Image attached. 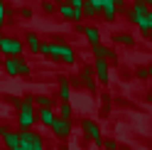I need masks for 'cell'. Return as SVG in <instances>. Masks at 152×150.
<instances>
[{"instance_id": "obj_4", "label": "cell", "mask_w": 152, "mask_h": 150, "mask_svg": "<svg viewBox=\"0 0 152 150\" xmlns=\"http://www.w3.org/2000/svg\"><path fill=\"white\" fill-rule=\"evenodd\" d=\"M0 52L5 54V57H20L22 54V42L15 40V37H0Z\"/></svg>"}, {"instance_id": "obj_5", "label": "cell", "mask_w": 152, "mask_h": 150, "mask_svg": "<svg viewBox=\"0 0 152 150\" xmlns=\"http://www.w3.org/2000/svg\"><path fill=\"white\" fill-rule=\"evenodd\" d=\"M49 128H52L54 138H69V135H71V121H66V118H59V116H56L54 123H52Z\"/></svg>"}, {"instance_id": "obj_24", "label": "cell", "mask_w": 152, "mask_h": 150, "mask_svg": "<svg viewBox=\"0 0 152 150\" xmlns=\"http://www.w3.org/2000/svg\"><path fill=\"white\" fill-rule=\"evenodd\" d=\"M7 15H10V7H5L3 3H0V25H3L7 20Z\"/></svg>"}, {"instance_id": "obj_13", "label": "cell", "mask_w": 152, "mask_h": 150, "mask_svg": "<svg viewBox=\"0 0 152 150\" xmlns=\"http://www.w3.org/2000/svg\"><path fill=\"white\" fill-rule=\"evenodd\" d=\"M93 54H96V59H115V52H113V49H108V47H103L101 42L98 44H93Z\"/></svg>"}, {"instance_id": "obj_8", "label": "cell", "mask_w": 152, "mask_h": 150, "mask_svg": "<svg viewBox=\"0 0 152 150\" xmlns=\"http://www.w3.org/2000/svg\"><path fill=\"white\" fill-rule=\"evenodd\" d=\"M93 76H96V81H101V84H108V62L106 59H96L93 62Z\"/></svg>"}, {"instance_id": "obj_31", "label": "cell", "mask_w": 152, "mask_h": 150, "mask_svg": "<svg viewBox=\"0 0 152 150\" xmlns=\"http://www.w3.org/2000/svg\"><path fill=\"white\" fill-rule=\"evenodd\" d=\"M88 3H91V5H93V7H96V10L101 12V3H103V0H88Z\"/></svg>"}, {"instance_id": "obj_28", "label": "cell", "mask_w": 152, "mask_h": 150, "mask_svg": "<svg viewBox=\"0 0 152 150\" xmlns=\"http://www.w3.org/2000/svg\"><path fill=\"white\" fill-rule=\"evenodd\" d=\"M135 76H137V79H147V76H150V71H147V69H137V71H135Z\"/></svg>"}, {"instance_id": "obj_15", "label": "cell", "mask_w": 152, "mask_h": 150, "mask_svg": "<svg viewBox=\"0 0 152 150\" xmlns=\"http://www.w3.org/2000/svg\"><path fill=\"white\" fill-rule=\"evenodd\" d=\"M59 12L66 17V20H74V22H79L81 17H83V15H81V10H74L71 5H59Z\"/></svg>"}, {"instance_id": "obj_12", "label": "cell", "mask_w": 152, "mask_h": 150, "mask_svg": "<svg viewBox=\"0 0 152 150\" xmlns=\"http://www.w3.org/2000/svg\"><path fill=\"white\" fill-rule=\"evenodd\" d=\"M59 101H71V81L66 76L59 79Z\"/></svg>"}, {"instance_id": "obj_6", "label": "cell", "mask_w": 152, "mask_h": 150, "mask_svg": "<svg viewBox=\"0 0 152 150\" xmlns=\"http://www.w3.org/2000/svg\"><path fill=\"white\" fill-rule=\"evenodd\" d=\"M81 128H83V133H86V135H88L96 145H101V143H103V138H101V128H98V123H96V121L83 118V121H81Z\"/></svg>"}, {"instance_id": "obj_21", "label": "cell", "mask_w": 152, "mask_h": 150, "mask_svg": "<svg viewBox=\"0 0 152 150\" xmlns=\"http://www.w3.org/2000/svg\"><path fill=\"white\" fill-rule=\"evenodd\" d=\"M115 42L125 44V47H132V44H135V40H132V37H130L128 32H118V35H115Z\"/></svg>"}, {"instance_id": "obj_2", "label": "cell", "mask_w": 152, "mask_h": 150, "mask_svg": "<svg viewBox=\"0 0 152 150\" xmlns=\"http://www.w3.org/2000/svg\"><path fill=\"white\" fill-rule=\"evenodd\" d=\"M34 123H37L34 99H32V96H22L20 108H17V126H20V130H32Z\"/></svg>"}, {"instance_id": "obj_19", "label": "cell", "mask_w": 152, "mask_h": 150, "mask_svg": "<svg viewBox=\"0 0 152 150\" xmlns=\"http://www.w3.org/2000/svg\"><path fill=\"white\" fill-rule=\"evenodd\" d=\"M71 104L69 101H61V106H59V118H66V121H71Z\"/></svg>"}, {"instance_id": "obj_11", "label": "cell", "mask_w": 152, "mask_h": 150, "mask_svg": "<svg viewBox=\"0 0 152 150\" xmlns=\"http://www.w3.org/2000/svg\"><path fill=\"white\" fill-rule=\"evenodd\" d=\"M147 12H150V10H147L145 3H135V5L128 10V17H130L132 22H137V20H142V17H147Z\"/></svg>"}, {"instance_id": "obj_16", "label": "cell", "mask_w": 152, "mask_h": 150, "mask_svg": "<svg viewBox=\"0 0 152 150\" xmlns=\"http://www.w3.org/2000/svg\"><path fill=\"white\" fill-rule=\"evenodd\" d=\"M101 10H103V17L110 22V20H115V3L113 0H103L101 3Z\"/></svg>"}, {"instance_id": "obj_33", "label": "cell", "mask_w": 152, "mask_h": 150, "mask_svg": "<svg viewBox=\"0 0 152 150\" xmlns=\"http://www.w3.org/2000/svg\"><path fill=\"white\" fill-rule=\"evenodd\" d=\"M147 22H150V25H152V12H147Z\"/></svg>"}, {"instance_id": "obj_30", "label": "cell", "mask_w": 152, "mask_h": 150, "mask_svg": "<svg viewBox=\"0 0 152 150\" xmlns=\"http://www.w3.org/2000/svg\"><path fill=\"white\" fill-rule=\"evenodd\" d=\"M108 111H110V99L103 96V113H108Z\"/></svg>"}, {"instance_id": "obj_18", "label": "cell", "mask_w": 152, "mask_h": 150, "mask_svg": "<svg viewBox=\"0 0 152 150\" xmlns=\"http://www.w3.org/2000/svg\"><path fill=\"white\" fill-rule=\"evenodd\" d=\"M27 47H30V52L39 54V47H42V42H39V37H37L34 32H30V35H27Z\"/></svg>"}, {"instance_id": "obj_26", "label": "cell", "mask_w": 152, "mask_h": 150, "mask_svg": "<svg viewBox=\"0 0 152 150\" xmlns=\"http://www.w3.org/2000/svg\"><path fill=\"white\" fill-rule=\"evenodd\" d=\"M20 74H22V76H27V74H30V64H27L25 59H20Z\"/></svg>"}, {"instance_id": "obj_27", "label": "cell", "mask_w": 152, "mask_h": 150, "mask_svg": "<svg viewBox=\"0 0 152 150\" xmlns=\"http://www.w3.org/2000/svg\"><path fill=\"white\" fill-rule=\"evenodd\" d=\"M42 7H44V12H54V3L52 0H42Z\"/></svg>"}, {"instance_id": "obj_1", "label": "cell", "mask_w": 152, "mask_h": 150, "mask_svg": "<svg viewBox=\"0 0 152 150\" xmlns=\"http://www.w3.org/2000/svg\"><path fill=\"white\" fill-rule=\"evenodd\" d=\"M39 54L52 57V59H56V62H64V64H74V62H76V52L71 49L69 44H59V42H42Z\"/></svg>"}, {"instance_id": "obj_17", "label": "cell", "mask_w": 152, "mask_h": 150, "mask_svg": "<svg viewBox=\"0 0 152 150\" xmlns=\"http://www.w3.org/2000/svg\"><path fill=\"white\" fill-rule=\"evenodd\" d=\"M81 32L86 35V40L91 42V47H93V44H98V40H101V35H98V30H96V27H83Z\"/></svg>"}, {"instance_id": "obj_9", "label": "cell", "mask_w": 152, "mask_h": 150, "mask_svg": "<svg viewBox=\"0 0 152 150\" xmlns=\"http://www.w3.org/2000/svg\"><path fill=\"white\" fill-rule=\"evenodd\" d=\"M79 81L83 84V89H86V91H96V76H93V69L91 67H83L81 69Z\"/></svg>"}, {"instance_id": "obj_37", "label": "cell", "mask_w": 152, "mask_h": 150, "mask_svg": "<svg viewBox=\"0 0 152 150\" xmlns=\"http://www.w3.org/2000/svg\"><path fill=\"white\" fill-rule=\"evenodd\" d=\"M0 130H3V128H0Z\"/></svg>"}, {"instance_id": "obj_32", "label": "cell", "mask_w": 152, "mask_h": 150, "mask_svg": "<svg viewBox=\"0 0 152 150\" xmlns=\"http://www.w3.org/2000/svg\"><path fill=\"white\" fill-rule=\"evenodd\" d=\"M135 3H145V5H150V3H152V0H135Z\"/></svg>"}, {"instance_id": "obj_35", "label": "cell", "mask_w": 152, "mask_h": 150, "mask_svg": "<svg viewBox=\"0 0 152 150\" xmlns=\"http://www.w3.org/2000/svg\"><path fill=\"white\" fill-rule=\"evenodd\" d=\"M147 71H150V76H152V64H150V69H147Z\"/></svg>"}, {"instance_id": "obj_3", "label": "cell", "mask_w": 152, "mask_h": 150, "mask_svg": "<svg viewBox=\"0 0 152 150\" xmlns=\"http://www.w3.org/2000/svg\"><path fill=\"white\" fill-rule=\"evenodd\" d=\"M20 135V150H44V140L34 130H17Z\"/></svg>"}, {"instance_id": "obj_10", "label": "cell", "mask_w": 152, "mask_h": 150, "mask_svg": "<svg viewBox=\"0 0 152 150\" xmlns=\"http://www.w3.org/2000/svg\"><path fill=\"white\" fill-rule=\"evenodd\" d=\"M20 59H22V57H5L3 67H5V74H7V76H20Z\"/></svg>"}, {"instance_id": "obj_14", "label": "cell", "mask_w": 152, "mask_h": 150, "mask_svg": "<svg viewBox=\"0 0 152 150\" xmlns=\"http://www.w3.org/2000/svg\"><path fill=\"white\" fill-rule=\"evenodd\" d=\"M54 118H56L54 108H39V111H37V121H42V126H52Z\"/></svg>"}, {"instance_id": "obj_29", "label": "cell", "mask_w": 152, "mask_h": 150, "mask_svg": "<svg viewBox=\"0 0 152 150\" xmlns=\"http://www.w3.org/2000/svg\"><path fill=\"white\" fill-rule=\"evenodd\" d=\"M69 3H71V7H74V10H81V5L86 3V0H69Z\"/></svg>"}, {"instance_id": "obj_36", "label": "cell", "mask_w": 152, "mask_h": 150, "mask_svg": "<svg viewBox=\"0 0 152 150\" xmlns=\"http://www.w3.org/2000/svg\"><path fill=\"white\" fill-rule=\"evenodd\" d=\"M0 64H3V59H0Z\"/></svg>"}, {"instance_id": "obj_23", "label": "cell", "mask_w": 152, "mask_h": 150, "mask_svg": "<svg viewBox=\"0 0 152 150\" xmlns=\"http://www.w3.org/2000/svg\"><path fill=\"white\" fill-rule=\"evenodd\" d=\"M81 15H86V17H93V15H98V10H96V7H93V5L88 3V0H86V3L81 5Z\"/></svg>"}, {"instance_id": "obj_22", "label": "cell", "mask_w": 152, "mask_h": 150, "mask_svg": "<svg viewBox=\"0 0 152 150\" xmlns=\"http://www.w3.org/2000/svg\"><path fill=\"white\" fill-rule=\"evenodd\" d=\"M34 104H37V108H52V106H54V101H52L49 96H37V99H34Z\"/></svg>"}, {"instance_id": "obj_25", "label": "cell", "mask_w": 152, "mask_h": 150, "mask_svg": "<svg viewBox=\"0 0 152 150\" xmlns=\"http://www.w3.org/2000/svg\"><path fill=\"white\" fill-rule=\"evenodd\" d=\"M101 145L106 148V150H118V143H115V140H110V138H108V140H103Z\"/></svg>"}, {"instance_id": "obj_34", "label": "cell", "mask_w": 152, "mask_h": 150, "mask_svg": "<svg viewBox=\"0 0 152 150\" xmlns=\"http://www.w3.org/2000/svg\"><path fill=\"white\" fill-rule=\"evenodd\" d=\"M147 101H150V104H152V93H147Z\"/></svg>"}, {"instance_id": "obj_20", "label": "cell", "mask_w": 152, "mask_h": 150, "mask_svg": "<svg viewBox=\"0 0 152 150\" xmlns=\"http://www.w3.org/2000/svg\"><path fill=\"white\" fill-rule=\"evenodd\" d=\"M135 25L140 27V32H142V35H145V37H150V35H152V25L147 22V17H142V20H137Z\"/></svg>"}, {"instance_id": "obj_7", "label": "cell", "mask_w": 152, "mask_h": 150, "mask_svg": "<svg viewBox=\"0 0 152 150\" xmlns=\"http://www.w3.org/2000/svg\"><path fill=\"white\" fill-rule=\"evenodd\" d=\"M0 128H3V126H0ZM0 138H3V145L7 150H20V135H17L15 130L3 128V130H0Z\"/></svg>"}]
</instances>
